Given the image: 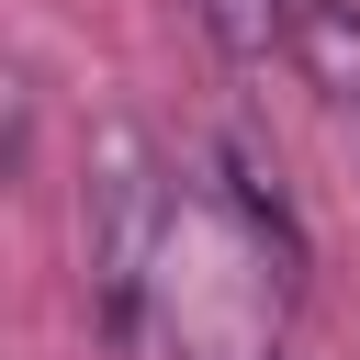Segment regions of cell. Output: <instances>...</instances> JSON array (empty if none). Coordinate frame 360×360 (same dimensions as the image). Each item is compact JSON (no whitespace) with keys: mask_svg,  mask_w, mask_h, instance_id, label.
Masks as SVG:
<instances>
[{"mask_svg":"<svg viewBox=\"0 0 360 360\" xmlns=\"http://www.w3.org/2000/svg\"><path fill=\"white\" fill-rule=\"evenodd\" d=\"M202 34L225 68H270L281 56V0H202Z\"/></svg>","mask_w":360,"mask_h":360,"instance_id":"obj_2","label":"cell"},{"mask_svg":"<svg viewBox=\"0 0 360 360\" xmlns=\"http://www.w3.org/2000/svg\"><path fill=\"white\" fill-rule=\"evenodd\" d=\"M281 68L360 112V0H281Z\"/></svg>","mask_w":360,"mask_h":360,"instance_id":"obj_1","label":"cell"}]
</instances>
